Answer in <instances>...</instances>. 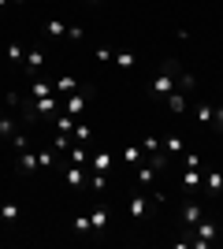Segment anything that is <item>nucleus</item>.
<instances>
[{"instance_id": "nucleus-17", "label": "nucleus", "mask_w": 223, "mask_h": 249, "mask_svg": "<svg viewBox=\"0 0 223 249\" xmlns=\"http://www.w3.org/2000/svg\"><path fill=\"white\" fill-rule=\"evenodd\" d=\"M164 101H168V112H171V115H182V112H186V97H182L179 89H171Z\"/></svg>"}, {"instance_id": "nucleus-20", "label": "nucleus", "mask_w": 223, "mask_h": 249, "mask_svg": "<svg viewBox=\"0 0 223 249\" xmlns=\"http://www.w3.org/2000/svg\"><path fill=\"white\" fill-rule=\"evenodd\" d=\"M93 171L97 175H108V171H112V153H108V149H101V153L93 156Z\"/></svg>"}, {"instance_id": "nucleus-32", "label": "nucleus", "mask_w": 223, "mask_h": 249, "mask_svg": "<svg viewBox=\"0 0 223 249\" xmlns=\"http://www.w3.org/2000/svg\"><path fill=\"white\" fill-rule=\"evenodd\" d=\"M52 149H71V134H60V130H56V138H52Z\"/></svg>"}, {"instance_id": "nucleus-19", "label": "nucleus", "mask_w": 223, "mask_h": 249, "mask_svg": "<svg viewBox=\"0 0 223 249\" xmlns=\"http://www.w3.org/2000/svg\"><path fill=\"white\" fill-rule=\"evenodd\" d=\"M112 63H116L119 71H134V67H138V56H134V52H116Z\"/></svg>"}, {"instance_id": "nucleus-15", "label": "nucleus", "mask_w": 223, "mask_h": 249, "mask_svg": "<svg viewBox=\"0 0 223 249\" xmlns=\"http://www.w3.org/2000/svg\"><path fill=\"white\" fill-rule=\"evenodd\" d=\"M134 178H138L141 186H153V182H156V167L153 164H138L134 167Z\"/></svg>"}, {"instance_id": "nucleus-41", "label": "nucleus", "mask_w": 223, "mask_h": 249, "mask_svg": "<svg viewBox=\"0 0 223 249\" xmlns=\"http://www.w3.org/2000/svg\"><path fill=\"white\" fill-rule=\"evenodd\" d=\"M0 119H4V108H0Z\"/></svg>"}, {"instance_id": "nucleus-24", "label": "nucleus", "mask_w": 223, "mask_h": 249, "mask_svg": "<svg viewBox=\"0 0 223 249\" xmlns=\"http://www.w3.org/2000/svg\"><path fill=\"white\" fill-rule=\"evenodd\" d=\"M74 123H78V115H60V119H56V130H60V134H71V130H74Z\"/></svg>"}, {"instance_id": "nucleus-4", "label": "nucleus", "mask_w": 223, "mask_h": 249, "mask_svg": "<svg viewBox=\"0 0 223 249\" xmlns=\"http://www.w3.org/2000/svg\"><path fill=\"white\" fill-rule=\"evenodd\" d=\"M216 234H220V227H216L212 219H197V238L190 242L193 249H205V246H212L216 242Z\"/></svg>"}, {"instance_id": "nucleus-36", "label": "nucleus", "mask_w": 223, "mask_h": 249, "mask_svg": "<svg viewBox=\"0 0 223 249\" xmlns=\"http://www.w3.org/2000/svg\"><path fill=\"white\" fill-rule=\"evenodd\" d=\"M182 167H201V156H197V153H186V156H182Z\"/></svg>"}, {"instance_id": "nucleus-10", "label": "nucleus", "mask_w": 223, "mask_h": 249, "mask_svg": "<svg viewBox=\"0 0 223 249\" xmlns=\"http://www.w3.org/2000/svg\"><path fill=\"white\" fill-rule=\"evenodd\" d=\"M127 212H130V219H134V223H138V219H145V216H149V197L134 194V197H130V205H127Z\"/></svg>"}, {"instance_id": "nucleus-3", "label": "nucleus", "mask_w": 223, "mask_h": 249, "mask_svg": "<svg viewBox=\"0 0 223 249\" xmlns=\"http://www.w3.org/2000/svg\"><path fill=\"white\" fill-rule=\"evenodd\" d=\"M205 182V167H182L179 171V186L186 190V194H197Z\"/></svg>"}, {"instance_id": "nucleus-38", "label": "nucleus", "mask_w": 223, "mask_h": 249, "mask_svg": "<svg viewBox=\"0 0 223 249\" xmlns=\"http://www.w3.org/2000/svg\"><path fill=\"white\" fill-rule=\"evenodd\" d=\"M141 149H145V153H156V149H160V138H145V142H141Z\"/></svg>"}, {"instance_id": "nucleus-28", "label": "nucleus", "mask_w": 223, "mask_h": 249, "mask_svg": "<svg viewBox=\"0 0 223 249\" xmlns=\"http://www.w3.org/2000/svg\"><path fill=\"white\" fill-rule=\"evenodd\" d=\"M86 160H89V153H86V145H78V149H71V164H78V167H86Z\"/></svg>"}, {"instance_id": "nucleus-6", "label": "nucleus", "mask_w": 223, "mask_h": 249, "mask_svg": "<svg viewBox=\"0 0 223 249\" xmlns=\"http://www.w3.org/2000/svg\"><path fill=\"white\" fill-rule=\"evenodd\" d=\"M15 167H19L22 175H34V171H41V164H37V153H34V149H22L19 160H15Z\"/></svg>"}, {"instance_id": "nucleus-33", "label": "nucleus", "mask_w": 223, "mask_h": 249, "mask_svg": "<svg viewBox=\"0 0 223 249\" xmlns=\"http://www.w3.org/2000/svg\"><path fill=\"white\" fill-rule=\"evenodd\" d=\"M89 186H93L97 194H101V190H108V175H97V171H93V178H89Z\"/></svg>"}, {"instance_id": "nucleus-8", "label": "nucleus", "mask_w": 223, "mask_h": 249, "mask_svg": "<svg viewBox=\"0 0 223 249\" xmlns=\"http://www.w3.org/2000/svg\"><path fill=\"white\" fill-rule=\"evenodd\" d=\"M201 190L208 194V197H220V194H223V175H220V171H205Z\"/></svg>"}, {"instance_id": "nucleus-25", "label": "nucleus", "mask_w": 223, "mask_h": 249, "mask_svg": "<svg viewBox=\"0 0 223 249\" xmlns=\"http://www.w3.org/2000/svg\"><path fill=\"white\" fill-rule=\"evenodd\" d=\"M193 115H197V123H212V104H197V108H193Z\"/></svg>"}, {"instance_id": "nucleus-35", "label": "nucleus", "mask_w": 223, "mask_h": 249, "mask_svg": "<svg viewBox=\"0 0 223 249\" xmlns=\"http://www.w3.org/2000/svg\"><path fill=\"white\" fill-rule=\"evenodd\" d=\"M208 126H216V130H223V104H220V108H212V123H208Z\"/></svg>"}, {"instance_id": "nucleus-2", "label": "nucleus", "mask_w": 223, "mask_h": 249, "mask_svg": "<svg viewBox=\"0 0 223 249\" xmlns=\"http://www.w3.org/2000/svg\"><path fill=\"white\" fill-rule=\"evenodd\" d=\"M22 112H26V115H56V112H60L56 93L52 97H37V101H26V104H22Z\"/></svg>"}, {"instance_id": "nucleus-42", "label": "nucleus", "mask_w": 223, "mask_h": 249, "mask_svg": "<svg viewBox=\"0 0 223 249\" xmlns=\"http://www.w3.org/2000/svg\"><path fill=\"white\" fill-rule=\"evenodd\" d=\"M86 4H97V0H86Z\"/></svg>"}, {"instance_id": "nucleus-30", "label": "nucleus", "mask_w": 223, "mask_h": 249, "mask_svg": "<svg viewBox=\"0 0 223 249\" xmlns=\"http://www.w3.org/2000/svg\"><path fill=\"white\" fill-rule=\"evenodd\" d=\"M11 134H15V119L4 115V119H0V138H11Z\"/></svg>"}, {"instance_id": "nucleus-13", "label": "nucleus", "mask_w": 223, "mask_h": 249, "mask_svg": "<svg viewBox=\"0 0 223 249\" xmlns=\"http://www.w3.org/2000/svg\"><path fill=\"white\" fill-rule=\"evenodd\" d=\"M160 149L168 156H179L182 149H186V142H182V134H168V138H160Z\"/></svg>"}, {"instance_id": "nucleus-9", "label": "nucleus", "mask_w": 223, "mask_h": 249, "mask_svg": "<svg viewBox=\"0 0 223 249\" xmlns=\"http://www.w3.org/2000/svg\"><path fill=\"white\" fill-rule=\"evenodd\" d=\"M19 216H22V208L15 205V201H4V205H0V223H4V227H15Z\"/></svg>"}, {"instance_id": "nucleus-26", "label": "nucleus", "mask_w": 223, "mask_h": 249, "mask_svg": "<svg viewBox=\"0 0 223 249\" xmlns=\"http://www.w3.org/2000/svg\"><path fill=\"white\" fill-rule=\"evenodd\" d=\"M45 30H49V37H67V26L60 19H49V26H45Z\"/></svg>"}, {"instance_id": "nucleus-7", "label": "nucleus", "mask_w": 223, "mask_h": 249, "mask_svg": "<svg viewBox=\"0 0 223 249\" xmlns=\"http://www.w3.org/2000/svg\"><path fill=\"white\" fill-rule=\"evenodd\" d=\"M179 212H182V223H186V227H197V219H201V201H182V208H179Z\"/></svg>"}, {"instance_id": "nucleus-29", "label": "nucleus", "mask_w": 223, "mask_h": 249, "mask_svg": "<svg viewBox=\"0 0 223 249\" xmlns=\"http://www.w3.org/2000/svg\"><path fill=\"white\" fill-rule=\"evenodd\" d=\"M37 164H41V171H45V167H56V153L41 149V153H37Z\"/></svg>"}, {"instance_id": "nucleus-40", "label": "nucleus", "mask_w": 223, "mask_h": 249, "mask_svg": "<svg viewBox=\"0 0 223 249\" xmlns=\"http://www.w3.org/2000/svg\"><path fill=\"white\" fill-rule=\"evenodd\" d=\"M11 4H26V0H11Z\"/></svg>"}, {"instance_id": "nucleus-1", "label": "nucleus", "mask_w": 223, "mask_h": 249, "mask_svg": "<svg viewBox=\"0 0 223 249\" xmlns=\"http://www.w3.org/2000/svg\"><path fill=\"white\" fill-rule=\"evenodd\" d=\"M182 74V67H179V60H164L160 63V71L153 74V78H149V97H156V101H164V97L171 93V89H175V78H179Z\"/></svg>"}, {"instance_id": "nucleus-5", "label": "nucleus", "mask_w": 223, "mask_h": 249, "mask_svg": "<svg viewBox=\"0 0 223 249\" xmlns=\"http://www.w3.org/2000/svg\"><path fill=\"white\" fill-rule=\"evenodd\" d=\"M89 97H93V89H89V86H82V93H78V89H74V93H67L64 112H67V115H82V108L89 104Z\"/></svg>"}, {"instance_id": "nucleus-22", "label": "nucleus", "mask_w": 223, "mask_h": 249, "mask_svg": "<svg viewBox=\"0 0 223 249\" xmlns=\"http://www.w3.org/2000/svg\"><path fill=\"white\" fill-rule=\"evenodd\" d=\"M52 86H56V89H64V93H74V89H82V86H78V78H71V74H60Z\"/></svg>"}, {"instance_id": "nucleus-21", "label": "nucleus", "mask_w": 223, "mask_h": 249, "mask_svg": "<svg viewBox=\"0 0 223 249\" xmlns=\"http://www.w3.org/2000/svg\"><path fill=\"white\" fill-rule=\"evenodd\" d=\"M141 156H145V149H141V145H127V149H123V164H127V167H138Z\"/></svg>"}, {"instance_id": "nucleus-34", "label": "nucleus", "mask_w": 223, "mask_h": 249, "mask_svg": "<svg viewBox=\"0 0 223 249\" xmlns=\"http://www.w3.org/2000/svg\"><path fill=\"white\" fill-rule=\"evenodd\" d=\"M67 41L82 45V26H67Z\"/></svg>"}, {"instance_id": "nucleus-16", "label": "nucleus", "mask_w": 223, "mask_h": 249, "mask_svg": "<svg viewBox=\"0 0 223 249\" xmlns=\"http://www.w3.org/2000/svg\"><path fill=\"white\" fill-rule=\"evenodd\" d=\"M89 223H93V234H101V231L108 227V208H104V205H97L93 212H89Z\"/></svg>"}, {"instance_id": "nucleus-18", "label": "nucleus", "mask_w": 223, "mask_h": 249, "mask_svg": "<svg viewBox=\"0 0 223 249\" xmlns=\"http://www.w3.org/2000/svg\"><path fill=\"white\" fill-rule=\"evenodd\" d=\"M67 186H71V190H86V175H82V167H78V164H71V167H67Z\"/></svg>"}, {"instance_id": "nucleus-12", "label": "nucleus", "mask_w": 223, "mask_h": 249, "mask_svg": "<svg viewBox=\"0 0 223 249\" xmlns=\"http://www.w3.org/2000/svg\"><path fill=\"white\" fill-rule=\"evenodd\" d=\"M26 93H30V101H37V97H52V93H56V86H52V82H45V78H34Z\"/></svg>"}, {"instance_id": "nucleus-31", "label": "nucleus", "mask_w": 223, "mask_h": 249, "mask_svg": "<svg viewBox=\"0 0 223 249\" xmlns=\"http://www.w3.org/2000/svg\"><path fill=\"white\" fill-rule=\"evenodd\" d=\"M11 145H15V149H19V153H22V149H30V138L15 130V134H11Z\"/></svg>"}, {"instance_id": "nucleus-27", "label": "nucleus", "mask_w": 223, "mask_h": 249, "mask_svg": "<svg viewBox=\"0 0 223 249\" xmlns=\"http://www.w3.org/2000/svg\"><path fill=\"white\" fill-rule=\"evenodd\" d=\"M74 231H78V234H93V223H89V216H74Z\"/></svg>"}, {"instance_id": "nucleus-23", "label": "nucleus", "mask_w": 223, "mask_h": 249, "mask_svg": "<svg viewBox=\"0 0 223 249\" xmlns=\"http://www.w3.org/2000/svg\"><path fill=\"white\" fill-rule=\"evenodd\" d=\"M4 52H8V60H11V63H22V60H26V52H22L19 41H8V45H4Z\"/></svg>"}, {"instance_id": "nucleus-39", "label": "nucleus", "mask_w": 223, "mask_h": 249, "mask_svg": "<svg viewBox=\"0 0 223 249\" xmlns=\"http://www.w3.org/2000/svg\"><path fill=\"white\" fill-rule=\"evenodd\" d=\"M8 4H11V0H0V8H8Z\"/></svg>"}, {"instance_id": "nucleus-37", "label": "nucleus", "mask_w": 223, "mask_h": 249, "mask_svg": "<svg viewBox=\"0 0 223 249\" xmlns=\"http://www.w3.org/2000/svg\"><path fill=\"white\" fill-rule=\"evenodd\" d=\"M179 86H182V89H193V86H197V78H193V74H186V71H182V74H179Z\"/></svg>"}, {"instance_id": "nucleus-14", "label": "nucleus", "mask_w": 223, "mask_h": 249, "mask_svg": "<svg viewBox=\"0 0 223 249\" xmlns=\"http://www.w3.org/2000/svg\"><path fill=\"white\" fill-rule=\"evenodd\" d=\"M71 138L78 142V145H93V126H89V123H74Z\"/></svg>"}, {"instance_id": "nucleus-11", "label": "nucleus", "mask_w": 223, "mask_h": 249, "mask_svg": "<svg viewBox=\"0 0 223 249\" xmlns=\"http://www.w3.org/2000/svg\"><path fill=\"white\" fill-rule=\"evenodd\" d=\"M45 63H49V56H45L41 49H30V52H26V60H22V67H26L30 74H37V71L45 67Z\"/></svg>"}]
</instances>
